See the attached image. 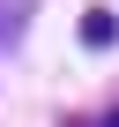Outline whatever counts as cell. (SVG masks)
Segmentation results:
<instances>
[{
	"label": "cell",
	"mask_w": 119,
	"mask_h": 127,
	"mask_svg": "<svg viewBox=\"0 0 119 127\" xmlns=\"http://www.w3.org/2000/svg\"><path fill=\"white\" fill-rule=\"evenodd\" d=\"M82 45H89V52L119 45V15H112V8H89V15H82Z\"/></svg>",
	"instance_id": "obj_1"
}]
</instances>
